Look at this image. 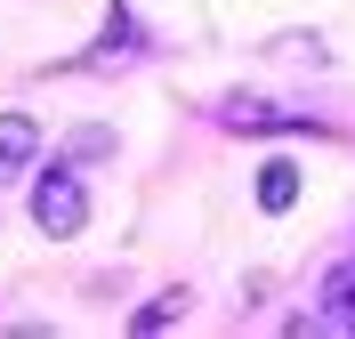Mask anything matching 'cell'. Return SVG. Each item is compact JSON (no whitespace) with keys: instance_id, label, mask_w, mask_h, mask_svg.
Here are the masks:
<instances>
[{"instance_id":"6da1fadb","label":"cell","mask_w":355,"mask_h":339,"mask_svg":"<svg viewBox=\"0 0 355 339\" xmlns=\"http://www.w3.org/2000/svg\"><path fill=\"white\" fill-rule=\"evenodd\" d=\"M33 226H41L49 243H65V234H81L89 226V186H81V170H41V186H33Z\"/></svg>"},{"instance_id":"7a4b0ae2","label":"cell","mask_w":355,"mask_h":339,"mask_svg":"<svg viewBox=\"0 0 355 339\" xmlns=\"http://www.w3.org/2000/svg\"><path fill=\"white\" fill-rule=\"evenodd\" d=\"M33 162H41V121L33 113H0V186L24 178Z\"/></svg>"},{"instance_id":"3957f363","label":"cell","mask_w":355,"mask_h":339,"mask_svg":"<svg viewBox=\"0 0 355 339\" xmlns=\"http://www.w3.org/2000/svg\"><path fill=\"white\" fill-rule=\"evenodd\" d=\"M218 121H226V130H243V137H259V130H299V121H291V113H275L266 97H226Z\"/></svg>"},{"instance_id":"277c9868","label":"cell","mask_w":355,"mask_h":339,"mask_svg":"<svg viewBox=\"0 0 355 339\" xmlns=\"http://www.w3.org/2000/svg\"><path fill=\"white\" fill-rule=\"evenodd\" d=\"M291 202H299V170H291V162H266V170H259V210L283 218Z\"/></svg>"},{"instance_id":"5b68a950","label":"cell","mask_w":355,"mask_h":339,"mask_svg":"<svg viewBox=\"0 0 355 339\" xmlns=\"http://www.w3.org/2000/svg\"><path fill=\"white\" fill-rule=\"evenodd\" d=\"M186 299H194V291H186V283H178V291H162V299H146V307H137V315H130V331L146 339V331H162V323H178V315H186Z\"/></svg>"}]
</instances>
